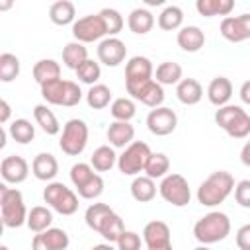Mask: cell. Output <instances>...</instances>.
Here are the masks:
<instances>
[{
	"instance_id": "obj_39",
	"label": "cell",
	"mask_w": 250,
	"mask_h": 250,
	"mask_svg": "<svg viewBox=\"0 0 250 250\" xmlns=\"http://www.w3.org/2000/svg\"><path fill=\"white\" fill-rule=\"evenodd\" d=\"M145 172L152 180L168 176V172H170V158L164 152H152L148 162H146V166H145Z\"/></svg>"
},
{
	"instance_id": "obj_36",
	"label": "cell",
	"mask_w": 250,
	"mask_h": 250,
	"mask_svg": "<svg viewBox=\"0 0 250 250\" xmlns=\"http://www.w3.org/2000/svg\"><path fill=\"white\" fill-rule=\"evenodd\" d=\"M184 23V12L180 6H166L160 14H158V27L164 31H174V29H182Z\"/></svg>"
},
{
	"instance_id": "obj_37",
	"label": "cell",
	"mask_w": 250,
	"mask_h": 250,
	"mask_svg": "<svg viewBox=\"0 0 250 250\" xmlns=\"http://www.w3.org/2000/svg\"><path fill=\"white\" fill-rule=\"evenodd\" d=\"M104 238H105V242H117L119 240V236L125 232V225H123V219L113 211V213H109L105 219H104V223H102V227H100V230H98Z\"/></svg>"
},
{
	"instance_id": "obj_5",
	"label": "cell",
	"mask_w": 250,
	"mask_h": 250,
	"mask_svg": "<svg viewBox=\"0 0 250 250\" xmlns=\"http://www.w3.org/2000/svg\"><path fill=\"white\" fill-rule=\"evenodd\" d=\"M41 96L47 104L53 105H64V107H72L78 105L82 100V90L74 80H51L47 84L41 86Z\"/></svg>"
},
{
	"instance_id": "obj_8",
	"label": "cell",
	"mask_w": 250,
	"mask_h": 250,
	"mask_svg": "<svg viewBox=\"0 0 250 250\" xmlns=\"http://www.w3.org/2000/svg\"><path fill=\"white\" fill-rule=\"evenodd\" d=\"M43 199L53 211L61 215H74L78 211V195L62 182H49L43 189Z\"/></svg>"
},
{
	"instance_id": "obj_34",
	"label": "cell",
	"mask_w": 250,
	"mask_h": 250,
	"mask_svg": "<svg viewBox=\"0 0 250 250\" xmlns=\"http://www.w3.org/2000/svg\"><path fill=\"white\" fill-rule=\"evenodd\" d=\"M33 117H35V123L47 133V135H57L61 133V123L57 119V115L43 104L35 105L33 107Z\"/></svg>"
},
{
	"instance_id": "obj_12",
	"label": "cell",
	"mask_w": 250,
	"mask_h": 250,
	"mask_svg": "<svg viewBox=\"0 0 250 250\" xmlns=\"http://www.w3.org/2000/svg\"><path fill=\"white\" fill-rule=\"evenodd\" d=\"M127 88V94H131L133 100L145 104L146 107H160L162 102H164V88L154 80H145V82H139V84H133V86H125Z\"/></svg>"
},
{
	"instance_id": "obj_19",
	"label": "cell",
	"mask_w": 250,
	"mask_h": 250,
	"mask_svg": "<svg viewBox=\"0 0 250 250\" xmlns=\"http://www.w3.org/2000/svg\"><path fill=\"white\" fill-rule=\"evenodd\" d=\"M143 240L148 248H162V246H170V227L164 221H148L143 229Z\"/></svg>"
},
{
	"instance_id": "obj_6",
	"label": "cell",
	"mask_w": 250,
	"mask_h": 250,
	"mask_svg": "<svg viewBox=\"0 0 250 250\" xmlns=\"http://www.w3.org/2000/svg\"><path fill=\"white\" fill-rule=\"evenodd\" d=\"M70 182L74 184L78 195L82 199H96L104 191V180L98 172H94L92 164L76 162L70 168Z\"/></svg>"
},
{
	"instance_id": "obj_4",
	"label": "cell",
	"mask_w": 250,
	"mask_h": 250,
	"mask_svg": "<svg viewBox=\"0 0 250 250\" xmlns=\"http://www.w3.org/2000/svg\"><path fill=\"white\" fill-rule=\"evenodd\" d=\"M215 123L232 139H246L250 135V115L240 105H223L215 111Z\"/></svg>"
},
{
	"instance_id": "obj_44",
	"label": "cell",
	"mask_w": 250,
	"mask_h": 250,
	"mask_svg": "<svg viewBox=\"0 0 250 250\" xmlns=\"http://www.w3.org/2000/svg\"><path fill=\"white\" fill-rule=\"evenodd\" d=\"M76 76H78V80H80V82H84V84H90V86L98 84V80H100V76H102L100 62H96V61L88 59L84 64H80V66H78Z\"/></svg>"
},
{
	"instance_id": "obj_54",
	"label": "cell",
	"mask_w": 250,
	"mask_h": 250,
	"mask_svg": "<svg viewBox=\"0 0 250 250\" xmlns=\"http://www.w3.org/2000/svg\"><path fill=\"white\" fill-rule=\"evenodd\" d=\"M193 250H211L209 246H205V244H201V246H197V248H193Z\"/></svg>"
},
{
	"instance_id": "obj_1",
	"label": "cell",
	"mask_w": 250,
	"mask_h": 250,
	"mask_svg": "<svg viewBox=\"0 0 250 250\" xmlns=\"http://www.w3.org/2000/svg\"><path fill=\"white\" fill-rule=\"evenodd\" d=\"M234 191V178L227 170H217L209 174L197 188V201L203 207H215L223 203Z\"/></svg>"
},
{
	"instance_id": "obj_3",
	"label": "cell",
	"mask_w": 250,
	"mask_h": 250,
	"mask_svg": "<svg viewBox=\"0 0 250 250\" xmlns=\"http://www.w3.org/2000/svg\"><path fill=\"white\" fill-rule=\"evenodd\" d=\"M27 209L23 203V195L16 188H8L0 184V219L8 229H18L27 223Z\"/></svg>"
},
{
	"instance_id": "obj_42",
	"label": "cell",
	"mask_w": 250,
	"mask_h": 250,
	"mask_svg": "<svg viewBox=\"0 0 250 250\" xmlns=\"http://www.w3.org/2000/svg\"><path fill=\"white\" fill-rule=\"evenodd\" d=\"M20 76V59L14 53H2L0 55V80L12 82Z\"/></svg>"
},
{
	"instance_id": "obj_28",
	"label": "cell",
	"mask_w": 250,
	"mask_h": 250,
	"mask_svg": "<svg viewBox=\"0 0 250 250\" xmlns=\"http://www.w3.org/2000/svg\"><path fill=\"white\" fill-rule=\"evenodd\" d=\"M25 225H27V229H29L31 232H35V234H39V232L51 229V225H53V213H51V209H47V207H43V205L31 207V211L27 213V223H25Z\"/></svg>"
},
{
	"instance_id": "obj_53",
	"label": "cell",
	"mask_w": 250,
	"mask_h": 250,
	"mask_svg": "<svg viewBox=\"0 0 250 250\" xmlns=\"http://www.w3.org/2000/svg\"><path fill=\"white\" fill-rule=\"evenodd\" d=\"M148 250H174V248H172V244H170V246H162V248H148Z\"/></svg>"
},
{
	"instance_id": "obj_17",
	"label": "cell",
	"mask_w": 250,
	"mask_h": 250,
	"mask_svg": "<svg viewBox=\"0 0 250 250\" xmlns=\"http://www.w3.org/2000/svg\"><path fill=\"white\" fill-rule=\"evenodd\" d=\"M68 234L62 229L51 227L39 234L33 236L31 240V250H66L68 248Z\"/></svg>"
},
{
	"instance_id": "obj_14",
	"label": "cell",
	"mask_w": 250,
	"mask_h": 250,
	"mask_svg": "<svg viewBox=\"0 0 250 250\" xmlns=\"http://www.w3.org/2000/svg\"><path fill=\"white\" fill-rule=\"evenodd\" d=\"M221 35L230 43H240L250 39V14L227 16L221 21Z\"/></svg>"
},
{
	"instance_id": "obj_30",
	"label": "cell",
	"mask_w": 250,
	"mask_h": 250,
	"mask_svg": "<svg viewBox=\"0 0 250 250\" xmlns=\"http://www.w3.org/2000/svg\"><path fill=\"white\" fill-rule=\"evenodd\" d=\"M33 78L39 86H43L51 80H57V78H61V64L53 59H41L33 64Z\"/></svg>"
},
{
	"instance_id": "obj_45",
	"label": "cell",
	"mask_w": 250,
	"mask_h": 250,
	"mask_svg": "<svg viewBox=\"0 0 250 250\" xmlns=\"http://www.w3.org/2000/svg\"><path fill=\"white\" fill-rule=\"evenodd\" d=\"M115 244L117 250H141V236L133 230H125Z\"/></svg>"
},
{
	"instance_id": "obj_13",
	"label": "cell",
	"mask_w": 250,
	"mask_h": 250,
	"mask_svg": "<svg viewBox=\"0 0 250 250\" xmlns=\"http://www.w3.org/2000/svg\"><path fill=\"white\" fill-rule=\"evenodd\" d=\"M176 125H178V115H176V111L170 109V107L160 105V107L150 109L148 115H146V127H148V131H150L152 135H156V137H166V135H170V133L176 129Z\"/></svg>"
},
{
	"instance_id": "obj_11",
	"label": "cell",
	"mask_w": 250,
	"mask_h": 250,
	"mask_svg": "<svg viewBox=\"0 0 250 250\" xmlns=\"http://www.w3.org/2000/svg\"><path fill=\"white\" fill-rule=\"evenodd\" d=\"M107 35L105 23L100 14H90L84 18H78L72 23V37L78 43H94Z\"/></svg>"
},
{
	"instance_id": "obj_22",
	"label": "cell",
	"mask_w": 250,
	"mask_h": 250,
	"mask_svg": "<svg viewBox=\"0 0 250 250\" xmlns=\"http://www.w3.org/2000/svg\"><path fill=\"white\" fill-rule=\"evenodd\" d=\"M207 98L213 105L223 107L232 98V84L227 76H215L207 86Z\"/></svg>"
},
{
	"instance_id": "obj_18",
	"label": "cell",
	"mask_w": 250,
	"mask_h": 250,
	"mask_svg": "<svg viewBox=\"0 0 250 250\" xmlns=\"http://www.w3.org/2000/svg\"><path fill=\"white\" fill-rule=\"evenodd\" d=\"M152 72H154V68H152L150 59L148 57L135 55L125 64V86H133V84L150 80L152 78Z\"/></svg>"
},
{
	"instance_id": "obj_51",
	"label": "cell",
	"mask_w": 250,
	"mask_h": 250,
	"mask_svg": "<svg viewBox=\"0 0 250 250\" xmlns=\"http://www.w3.org/2000/svg\"><path fill=\"white\" fill-rule=\"evenodd\" d=\"M92 250H115V248L111 246V242H102V244H96Z\"/></svg>"
},
{
	"instance_id": "obj_38",
	"label": "cell",
	"mask_w": 250,
	"mask_h": 250,
	"mask_svg": "<svg viewBox=\"0 0 250 250\" xmlns=\"http://www.w3.org/2000/svg\"><path fill=\"white\" fill-rule=\"evenodd\" d=\"M109 113L115 121H131L137 113V105L131 98H115L109 105Z\"/></svg>"
},
{
	"instance_id": "obj_20",
	"label": "cell",
	"mask_w": 250,
	"mask_h": 250,
	"mask_svg": "<svg viewBox=\"0 0 250 250\" xmlns=\"http://www.w3.org/2000/svg\"><path fill=\"white\" fill-rule=\"evenodd\" d=\"M31 172L41 182H53L59 174V162L51 152H39L31 162Z\"/></svg>"
},
{
	"instance_id": "obj_29",
	"label": "cell",
	"mask_w": 250,
	"mask_h": 250,
	"mask_svg": "<svg viewBox=\"0 0 250 250\" xmlns=\"http://www.w3.org/2000/svg\"><path fill=\"white\" fill-rule=\"evenodd\" d=\"M88 61V49L84 47V43L78 41H70L64 45L62 49V62L66 68H72L74 72L78 70L80 64H84Z\"/></svg>"
},
{
	"instance_id": "obj_32",
	"label": "cell",
	"mask_w": 250,
	"mask_h": 250,
	"mask_svg": "<svg viewBox=\"0 0 250 250\" xmlns=\"http://www.w3.org/2000/svg\"><path fill=\"white\" fill-rule=\"evenodd\" d=\"M234 8L232 0H197L195 2V10L205 16V18H213V16H229Z\"/></svg>"
},
{
	"instance_id": "obj_10",
	"label": "cell",
	"mask_w": 250,
	"mask_h": 250,
	"mask_svg": "<svg viewBox=\"0 0 250 250\" xmlns=\"http://www.w3.org/2000/svg\"><path fill=\"white\" fill-rule=\"evenodd\" d=\"M158 193L166 203H170L174 207H186L191 199L188 180L182 174H176V172L162 178V182L158 186Z\"/></svg>"
},
{
	"instance_id": "obj_9",
	"label": "cell",
	"mask_w": 250,
	"mask_h": 250,
	"mask_svg": "<svg viewBox=\"0 0 250 250\" xmlns=\"http://www.w3.org/2000/svg\"><path fill=\"white\" fill-rule=\"evenodd\" d=\"M152 150L146 143L143 141H133L127 148H123V152L117 158V168L123 176H137L141 172H145V166L150 158Z\"/></svg>"
},
{
	"instance_id": "obj_16",
	"label": "cell",
	"mask_w": 250,
	"mask_h": 250,
	"mask_svg": "<svg viewBox=\"0 0 250 250\" xmlns=\"http://www.w3.org/2000/svg\"><path fill=\"white\" fill-rule=\"evenodd\" d=\"M127 57V47L119 37H105L98 43V61L105 66H119Z\"/></svg>"
},
{
	"instance_id": "obj_25",
	"label": "cell",
	"mask_w": 250,
	"mask_h": 250,
	"mask_svg": "<svg viewBox=\"0 0 250 250\" xmlns=\"http://www.w3.org/2000/svg\"><path fill=\"white\" fill-rule=\"evenodd\" d=\"M127 25L133 33L137 35H145L154 27V16L150 10L146 8H135L131 10V14L127 16Z\"/></svg>"
},
{
	"instance_id": "obj_46",
	"label": "cell",
	"mask_w": 250,
	"mask_h": 250,
	"mask_svg": "<svg viewBox=\"0 0 250 250\" xmlns=\"http://www.w3.org/2000/svg\"><path fill=\"white\" fill-rule=\"evenodd\" d=\"M234 199L240 207L250 209V180H240L234 186Z\"/></svg>"
},
{
	"instance_id": "obj_55",
	"label": "cell",
	"mask_w": 250,
	"mask_h": 250,
	"mask_svg": "<svg viewBox=\"0 0 250 250\" xmlns=\"http://www.w3.org/2000/svg\"><path fill=\"white\" fill-rule=\"evenodd\" d=\"M0 250H10V248H8L6 244H2V246H0Z\"/></svg>"
},
{
	"instance_id": "obj_33",
	"label": "cell",
	"mask_w": 250,
	"mask_h": 250,
	"mask_svg": "<svg viewBox=\"0 0 250 250\" xmlns=\"http://www.w3.org/2000/svg\"><path fill=\"white\" fill-rule=\"evenodd\" d=\"M156 82L160 86H172V84H180L182 80V66L174 61H164L156 66V74H154Z\"/></svg>"
},
{
	"instance_id": "obj_50",
	"label": "cell",
	"mask_w": 250,
	"mask_h": 250,
	"mask_svg": "<svg viewBox=\"0 0 250 250\" xmlns=\"http://www.w3.org/2000/svg\"><path fill=\"white\" fill-rule=\"evenodd\" d=\"M0 107H2V113H0V123L4 125V123H8V119H10V104H8L6 100H2V102H0Z\"/></svg>"
},
{
	"instance_id": "obj_7",
	"label": "cell",
	"mask_w": 250,
	"mask_h": 250,
	"mask_svg": "<svg viewBox=\"0 0 250 250\" xmlns=\"http://www.w3.org/2000/svg\"><path fill=\"white\" fill-rule=\"evenodd\" d=\"M88 145V125L86 121L74 117V119H68L62 127V133H61V139H59V146L64 154L68 156H78L84 152Z\"/></svg>"
},
{
	"instance_id": "obj_43",
	"label": "cell",
	"mask_w": 250,
	"mask_h": 250,
	"mask_svg": "<svg viewBox=\"0 0 250 250\" xmlns=\"http://www.w3.org/2000/svg\"><path fill=\"white\" fill-rule=\"evenodd\" d=\"M104 23H105V29H107V37H115L121 29H123V16L115 10V8H104L100 12Z\"/></svg>"
},
{
	"instance_id": "obj_27",
	"label": "cell",
	"mask_w": 250,
	"mask_h": 250,
	"mask_svg": "<svg viewBox=\"0 0 250 250\" xmlns=\"http://www.w3.org/2000/svg\"><path fill=\"white\" fill-rule=\"evenodd\" d=\"M117 158L119 156L115 154V150H113L111 145H102V146H98L92 152L90 164H92V168L96 172H107V170H111L117 164Z\"/></svg>"
},
{
	"instance_id": "obj_40",
	"label": "cell",
	"mask_w": 250,
	"mask_h": 250,
	"mask_svg": "<svg viewBox=\"0 0 250 250\" xmlns=\"http://www.w3.org/2000/svg\"><path fill=\"white\" fill-rule=\"evenodd\" d=\"M86 102L92 109H104L111 102V90L105 84H94L86 94Z\"/></svg>"
},
{
	"instance_id": "obj_24",
	"label": "cell",
	"mask_w": 250,
	"mask_h": 250,
	"mask_svg": "<svg viewBox=\"0 0 250 250\" xmlns=\"http://www.w3.org/2000/svg\"><path fill=\"white\" fill-rule=\"evenodd\" d=\"M176 98L184 105H195L203 98V88L195 78H182L176 86Z\"/></svg>"
},
{
	"instance_id": "obj_26",
	"label": "cell",
	"mask_w": 250,
	"mask_h": 250,
	"mask_svg": "<svg viewBox=\"0 0 250 250\" xmlns=\"http://www.w3.org/2000/svg\"><path fill=\"white\" fill-rule=\"evenodd\" d=\"M49 18L55 25H68L74 23L76 20V8L70 0H57L49 8Z\"/></svg>"
},
{
	"instance_id": "obj_52",
	"label": "cell",
	"mask_w": 250,
	"mask_h": 250,
	"mask_svg": "<svg viewBox=\"0 0 250 250\" xmlns=\"http://www.w3.org/2000/svg\"><path fill=\"white\" fill-rule=\"evenodd\" d=\"M10 6H12V2H2V4H0V10H8Z\"/></svg>"
},
{
	"instance_id": "obj_21",
	"label": "cell",
	"mask_w": 250,
	"mask_h": 250,
	"mask_svg": "<svg viewBox=\"0 0 250 250\" xmlns=\"http://www.w3.org/2000/svg\"><path fill=\"white\" fill-rule=\"evenodd\" d=\"M135 139V127L129 121H113L107 127V141L113 148H127Z\"/></svg>"
},
{
	"instance_id": "obj_23",
	"label": "cell",
	"mask_w": 250,
	"mask_h": 250,
	"mask_svg": "<svg viewBox=\"0 0 250 250\" xmlns=\"http://www.w3.org/2000/svg\"><path fill=\"white\" fill-rule=\"evenodd\" d=\"M176 41H178L180 49H184L186 53H197L205 45V33L197 25H184L178 31Z\"/></svg>"
},
{
	"instance_id": "obj_49",
	"label": "cell",
	"mask_w": 250,
	"mask_h": 250,
	"mask_svg": "<svg viewBox=\"0 0 250 250\" xmlns=\"http://www.w3.org/2000/svg\"><path fill=\"white\" fill-rule=\"evenodd\" d=\"M240 162L250 168V141H246V145H244L242 150H240Z\"/></svg>"
},
{
	"instance_id": "obj_31",
	"label": "cell",
	"mask_w": 250,
	"mask_h": 250,
	"mask_svg": "<svg viewBox=\"0 0 250 250\" xmlns=\"http://www.w3.org/2000/svg\"><path fill=\"white\" fill-rule=\"evenodd\" d=\"M131 195L139 203L152 201L154 195H156V184H154V180L148 178V176H137L131 182Z\"/></svg>"
},
{
	"instance_id": "obj_41",
	"label": "cell",
	"mask_w": 250,
	"mask_h": 250,
	"mask_svg": "<svg viewBox=\"0 0 250 250\" xmlns=\"http://www.w3.org/2000/svg\"><path fill=\"white\" fill-rule=\"evenodd\" d=\"M109 213H113V209H111L107 203H92V205L86 209V215H84L86 225H88L92 230L98 232L100 227H102V223H104V219H105Z\"/></svg>"
},
{
	"instance_id": "obj_15",
	"label": "cell",
	"mask_w": 250,
	"mask_h": 250,
	"mask_svg": "<svg viewBox=\"0 0 250 250\" xmlns=\"http://www.w3.org/2000/svg\"><path fill=\"white\" fill-rule=\"evenodd\" d=\"M0 176L6 184H21L29 176V164L20 154H8L0 162Z\"/></svg>"
},
{
	"instance_id": "obj_35",
	"label": "cell",
	"mask_w": 250,
	"mask_h": 250,
	"mask_svg": "<svg viewBox=\"0 0 250 250\" xmlns=\"http://www.w3.org/2000/svg\"><path fill=\"white\" fill-rule=\"evenodd\" d=\"M8 135L18 143V145H27L33 141L35 137V125H31V121L20 117V119H14L10 125H8Z\"/></svg>"
},
{
	"instance_id": "obj_48",
	"label": "cell",
	"mask_w": 250,
	"mask_h": 250,
	"mask_svg": "<svg viewBox=\"0 0 250 250\" xmlns=\"http://www.w3.org/2000/svg\"><path fill=\"white\" fill-rule=\"evenodd\" d=\"M238 96H240V100L246 104V105H250V80H246V82H242V86H240V92H238Z\"/></svg>"
},
{
	"instance_id": "obj_47",
	"label": "cell",
	"mask_w": 250,
	"mask_h": 250,
	"mask_svg": "<svg viewBox=\"0 0 250 250\" xmlns=\"http://www.w3.org/2000/svg\"><path fill=\"white\" fill-rule=\"evenodd\" d=\"M236 246L238 250H250V225H242L236 230Z\"/></svg>"
},
{
	"instance_id": "obj_2",
	"label": "cell",
	"mask_w": 250,
	"mask_h": 250,
	"mask_svg": "<svg viewBox=\"0 0 250 250\" xmlns=\"http://www.w3.org/2000/svg\"><path fill=\"white\" fill-rule=\"evenodd\" d=\"M230 234V219L227 213L221 211H211L203 215L195 225H193V236L197 242L209 246L215 242L225 240Z\"/></svg>"
}]
</instances>
